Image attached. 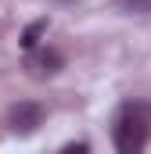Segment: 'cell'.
I'll return each mask as SVG.
<instances>
[{"label":"cell","mask_w":151,"mask_h":154,"mask_svg":"<svg viewBox=\"0 0 151 154\" xmlns=\"http://www.w3.org/2000/svg\"><path fill=\"white\" fill-rule=\"evenodd\" d=\"M151 140V104L148 100H130L119 108L112 122V143L115 154H144Z\"/></svg>","instance_id":"6da1fadb"},{"label":"cell","mask_w":151,"mask_h":154,"mask_svg":"<svg viewBox=\"0 0 151 154\" xmlns=\"http://www.w3.org/2000/svg\"><path fill=\"white\" fill-rule=\"evenodd\" d=\"M7 122H11V129L18 136H29V133H36L40 125H43V104H36V100H18L7 111Z\"/></svg>","instance_id":"7a4b0ae2"},{"label":"cell","mask_w":151,"mask_h":154,"mask_svg":"<svg viewBox=\"0 0 151 154\" xmlns=\"http://www.w3.org/2000/svg\"><path fill=\"white\" fill-rule=\"evenodd\" d=\"M25 68L33 79H47V75H58L61 72V54L50 50V47H40V50H29L25 54Z\"/></svg>","instance_id":"3957f363"},{"label":"cell","mask_w":151,"mask_h":154,"mask_svg":"<svg viewBox=\"0 0 151 154\" xmlns=\"http://www.w3.org/2000/svg\"><path fill=\"white\" fill-rule=\"evenodd\" d=\"M47 32V18H40V22H33L25 32H22V47H25V54L29 50H36V43H40V36Z\"/></svg>","instance_id":"277c9868"},{"label":"cell","mask_w":151,"mask_h":154,"mask_svg":"<svg viewBox=\"0 0 151 154\" xmlns=\"http://www.w3.org/2000/svg\"><path fill=\"white\" fill-rule=\"evenodd\" d=\"M119 7H133V11H151V0H119Z\"/></svg>","instance_id":"5b68a950"},{"label":"cell","mask_w":151,"mask_h":154,"mask_svg":"<svg viewBox=\"0 0 151 154\" xmlns=\"http://www.w3.org/2000/svg\"><path fill=\"white\" fill-rule=\"evenodd\" d=\"M61 154H90V147L79 140V143H65V147H61Z\"/></svg>","instance_id":"8992f818"}]
</instances>
